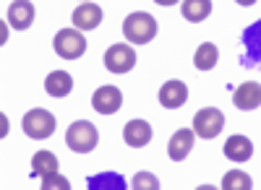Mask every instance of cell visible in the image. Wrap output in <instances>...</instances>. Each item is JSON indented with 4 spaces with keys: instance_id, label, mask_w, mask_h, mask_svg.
I'll list each match as a JSON object with an SVG mask.
<instances>
[{
    "instance_id": "2e32d148",
    "label": "cell",
    "mask_w": 261,
    "mask_h": 190,
    "mask_svg": "<svg viewBox=\"0 0 261 190\" xmlns=\"http://www.w3.org/2000/svg\"><path fill=\"white\" fill-rule=\"evenodd\" d=\"M45 89H47V94L55 97V99L68 97V94L73 91V78H71L68 71H53V73L47 76V81H45Z\"/></svg>"
},
{
    "instance_id": "5bb4252c",
    "label": "cell",
    "mask_w": 261,
    "mask_h": 190,
    "mask_svg": "<svg viewBox=\"0 0 261 190\" xmlns=\"http://www.w3.org/2000/svg\"><path fill=\"white\" fill-rule=\"evenodd\" d=\"M123 141L128 146H134V149H141V146H146L151 141V125L146 120H130V122H125Z\"/></svg>"
},
{
    "instance_id": "52a82bcc",
    "label": "cell",
    "mask_w": 261,
    "mask_h": 190,
    "mask_svg": "<svg viewBox=\"0 0 261 190\" xmlns=\"http://www.w3.org/2000/svg\"><path fill=\"white\" fill-rule=\"evenodd\" d=\"M123 104V94L118 86H99L92 97V107L99 115H115Z\"/></svg>"
},
{
    "instance_id": "3957f363",
    "label": "cell",
    "mask_w": 261,
    "mask_h": 190,
    "mask_svg": "<svg viewBox=\"0 0 261 190\" xmlns=\"http://www.w3.org/2000/svg\"><path fill=\"white\" fill-rule=\"evenodd\" d=\"M53 42H55V52L63 60H79L86 52V39L76 26L73 29H60Z\"/></svg>"
},
{
    "instance_id": "5b68a950",
    "label": "cell",
    "mask_w": 261,
    "mask_h": 190,
    "mask_svg": "<svg viewBox=\"0 0 261 190\" xmlns=\"http://www.w3.org/2000/svg\"><path fill=\"white\" fill-rule=\"evenodd\" d=\"M225 128V115L217 107H204L193 115V133L199 138H214Z\"/></svg>"
},
{
    "instance_id": "277c9868",
    "label": "cell",
    "mask_w": 261,
    "mask_h": 190,
    "mask_svg": "<svg viewBox=\"0 0 261 190\" xmlns=\"http://www.w3.org/2000/svg\"><path fill=\"white\" fill-rule=\"evenodd\" d=\"M21 125H24V133L29 138H34V141H45V138H50L55 133V117H53V112L39 110V107L27 112Z\"/></svg>"
},
{
    "instance_id": "44dd1931",
    "label": "cell",
    "mask_w": 261,
    "mask_h": 190,
    "mask_svg": "<svg viewBox=\"0 0 261 190\" xmlns=\"http://www.w3.org/2000/svg\"><path fill=\"white\" fill-rule=\"evenodd\" d=\"M89 187H125V182L118 175H99L89 180Z\"/></svg>"
},
{
    "instance_id": "8992f818",
    "label": "cell",
    "mask_w": 261,
    "mask_h": 190,
    "mask_svg": "<svg viewBox=\"0 0 261 190\" xmlns=\"http://www.w3.org/2000/svg\"><path fill=\"white\" fill-rule=\"evenodd\" d=\"M136 66V52L130 45H113L105 52V68L110 73H128Z\"/></svg>"
},
{
    "instance_id": "6da1fadb",
    "label": "cell",
    "mask_w": 261,
    "mask_h": 190,
    "mask_svg": "<svg viewBox=\"0 0 261 190\" xmlns=\"http://www.w3.org/2000/svg\"><path fill=\"white\" fill-rule=\"evenodd\" d=\"M123 34H125L128 42H134V45H146V42H151L157 37V18L146 11L130 13L123 21Z\"/></svg>"
},
{
    "instance_id": "7a4b0ae2",
    "label": "cell",
    "mask_w": 261,
    "mask_h": 190,
    "mask_svg": "<svg viewBox=\"0 0 261 190\" xmlns=\"http://www.w3.org/2000/svg\"><path fill=\"white\" fill-rule=\"evenodd\" d=\"M65 143H68V149L76 151V154H89V151H94V146L99 143L97 125H92L89 120L73 122L71 128H68V133H65Z\"/></svg>"
},
{
    "instance_id": "9c48e42d",
    "label": "cell",
    "mask_w": 261,
    "mask_h": 190,
    "mask_svg": "<svg viewBox=\"0 0 261 190\" xmlns=\"http://www.w3.org/2000/svg\"><path fill=\"white\" fill-rule=\"evenodd\" d=\"M73 26L79 31H94L99 24H102V8L97 3H89V0H84V3L73 11Z\"/></svg>"
},
{
    "instance_id": "7402d4cb",
    "label": "cell",
    "mask_w": 261,
    "mask_h": 190,
    "mask_svg": "<svg viewBox=\"0 0 261 190\" xmlns=\"http://www.w3.org/2000/svg\"><path fill=\"white\" fill-rule=\"evenodd\" d=\"M134 187H139V190H157L160 187V180L151 175V172H139L134 177Z\"/></svg>"
},
{
    "instance_id": "ffe728a7",
    "label": "cell",
    "mask_w": 261,
    "mask_h": 190,
    "mask_svg": "<svg viewBox=\"0 0 261 190\" xmlns=\"http://www.w3.org/2000/svg\"><path fill=\"white\" fill-rule=\"evenodd\" d=\"M222 187L225 190H251L253 187V180L246 172H241V170H230L222 177Z\"/></svg>"
},
{
    "instance_id": "9a60e30c",
    "label": "cell",
    "mask_w": 261,
    "mask_h": 190,
    "mask_svg": "<svg viewBox=\"0 0 261 190\" xmlns=\"http://www.w3.org/2000/svg\"><path fill=\"white\" fill-rule=\"evenodd\" d=\"M225 156L230 159V162H248L251 156H253V143H251V138H246V136H230L227 141H225Z\"/></svg>"
},
{
    "instance_id": "603a6c76",
    "label": "cell",
    "mask_w": 261,
    "mask_h": 190,
    "mask_svg": "<svg viewBox=\"0 0 261 190\" xmlns=\"http://www.w3.org/2000/svg\"><path fill=\"white\" fill-rule=\"evenodd\" d=\"M42 187H45V190H53V187H58V190H65V187H71V182L65 180L63 175H58V172H50V175H45V177H42Z\"/></svg>"
},
{
    "instance_id": "e0dca14e",
    "label": "cell",
    "mask_w": 261,
    "mask_h": 190,
    "mask_svg": "<svg viewBox=\"0 0 261 190\" xmlns=\"http://www.w3.org/2000/svg\"><path fill=\"white\" fill-rule=\"evenodd\" d=\"M217 60H220L217 45L214 42H204V45H199V50H196V55H193V66L199 71H212L217 66Z\"/></svg>"
},
{
    "instance_id": "4fadbf2b",
    "label": "cell",
    "mask_w": 261,
    "mask_h": 190,
    "mask_svg": "<svg viewBox=\"0 0 261 190\" xmlns=\"http://www.w3.org/2000/svg\"><path fill=\"white\" fill-rule=\"evenodd\" d=\"M193 143H196V133L188 131V128H180L175 136L170 138V143H167V154H170V159H172V162H183V159L191 154Z\"/></svg>"
},
{
    "instance_id": "d4e9b609",
    "label": "cell",
    "mask_w": 261,
    "mask_h": 190,
    "mask_svg": "<svg viewBox=\"0 0 261 190\" xmlns=\"http://www.w3.org/2000/svg\"><path fill=\"white\" fill-rule=\"evenodd\" d=\"M235 3H241V6H253L256 0H235Z\"/></svg>"
},
{
    "instance_id": "7c38bea8",
    "label": "cell",
    "mask_w": 261,
    "mask_h": 190,
    "mask_svg": "<svg viewBox=\"0 0 261 190\" xmlns=\"http://www.w3.org/2000/svg\"><path fill=\"white\" fill-rule=\"evenodd\" d=\"M188 99V89H186V83L183 81H167L162 83V89H160V104L167 110H178L183 107Z\"/></svg>"
},
{
    "instance_id": "ac0fdd59",
    "label": "cell",
    "mask_w": 261,
    "mask_h": 190,
    "mask_svg": "<svg viewBox=\"0 0 261 190\" xmlns=\"http://www.w3.org/2000/svg\"><path fill=\"white\" fill-rule=\"evenodd\" d=\"M50 172H58V156L53 151H37L32 156V177H45Z\"/></svg>"
},
{
    "instance_id": "8fae6325",
    "label": "cell",
    "mask_w": 261,
    "mask_h": 190,
    "mask_svg": "<svg viewBox=\"0 0 261 190\" xmlns=\"http://www.w3.org/2000/svg\"><path fill=\"white\" fill-rule=\"evenodd\" d=\"M32 21H34L32 0H13V3L8 6V24H11V29L24 31V29L32 26Z\"/></svg>"
},
{
    "instance_id": "cb8c5ba5",
    "label": "cell",
    "mask_w": 261,
    "mask_h": 190,
    "mask_svg": "<svg viewBox=\"0 0 261 190\" xmlns=\"http://www.w3.org/2000/svg\"><path fill=\"white\" fill-rule=\"evenodd\" d=\"M154 3H160V6H175L178 0H154Z\"/></svg>"
},
{
    "instance_id": "30bf717a",
    "label": "cell",
    "mask_w": 261,
    "mask_h": 190,
    "mask_svg": "<svg viewBox=\"0 0 261 190\" xmlns=\"http://www.w3.org/2000/svg\"><path fill=\"white\" fill-rule=\"evenodd\" d=\"M232 102H235V107L243 110V112L256 110L261 104V83H256V81L241 83V86L235 89V94H232Z\"/></svg>"
},
{
    "instance_id": "ba28073f",
    "label": "cell",
    "mask_w": 261,
    "mask_h": 190,
    "mask_svg": "<svg viewBox=\"0 0 261 190\" xmlns=\"http://www.w3.org/2000/svg\"><path fill=\"white\" fill-rule=\"evenodd\" d=\"M243 66H258L261 62V18L243 31Z\"/></svg>"
},
{
    "instance_id": "d6986e66",
    "label": "cell",
    "mask_w": 261,
    "mask_h": 190,
    "mask_svg": "<svg viewBox=\"0 0 261 190\" xmlns=\"http://www.w3.org/2000/svg\"><path fill=\"white\" fill-rule=\"evenodd\" d=\"M212 13V0H183V16L191 24L206 21Z\"/></svg>"
}]
</instances>
